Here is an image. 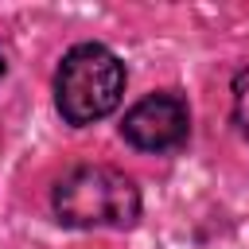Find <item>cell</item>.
I'll return each mask as SVG.
<instances>
[{"label": "cell", "mask_w": 249, "mask_h": 249, "mask_svg": "<svg viewBox=\"0 0 249 249\" xmlns=\"http://www.w3.org/2000/svg\"><path fill=\"white\" fill-rule=\"evenodd\" d=\"M54 214L62 226L89 230V226H132L140 218V191L117 167H74L54 183Z\"/></svg>", "instance_id": "1"}, {"label": "cell", "mask_w": 249, "mask_h": 249, "mask_svg": "<svg viewBox=\"0 0 249 249\" xmlns=\"http://www.w3.org/2000/svg\"><path fill=\"white\" fill-rule=\"evenodd\" d=\"M121 93H124V66L109 47L78 43L74 51H66L54 78V101L62 121L93 124L121 105Z\"/></svg>", "instance_id": "2"}, {"label": "cell", "mask_w": 249, "mask_h": 249, "mask_svg": "<svg viewBox=\"0 0 249 249\" xmlns=\"http://www.w3.org/2000/svg\"><path fill=\"white\" fill-rule=\"evenodd\" d=\"M124 140L140 152H167V148H179L191 132V113H187V101L175 97V93H152L144 101H136L128 113H124V124H121Z\"/></svg>", "instance_id": "3"}, {"label": "cell", "mask_w": 249, "mask_h": 249, "mask_svg": "<svg viewBox=\"0 0 249 249\" xmlns=\"http://www.w3.org/2000/svg\"><path fill=\"white\" fill-rule=\"evenodd\" d=\"M233 117H237V128L249 136V66L233 78Z\"/></svg>", "instance_id": "4"}, {"label": "cell", "mask_w": 249, "mask_h": 249, "mask_svg": "<svg viewBox=\"0 0 249 249\" xmlns=\"http://www.w3.org/2000/svg\"><path fill=\"white\" fill-rule=\"evenodd\" d=\"M0 74H4V58H0Z\"/></svg>", "instance_id": "5"}]
</instances>
